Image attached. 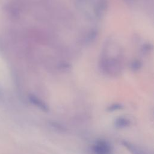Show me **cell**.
<instances>
[{
    "label": "cell",
    "instance_id": "obj_1",
    "mask_svg": "<svg viewBox=\"0 0 154 154\" xmlns=\"http://www.w3.org/2000/svg\"><path fill=\"white\" fill-rule=\"evenodd\" d=\"M92 150L95 154H111V146L104 140L97 141L93 146Z\"/></svg>",
    "mask_w": 154,
    "mask_h": 154
},
{
    "label": "cell",
    "instance_id": "obj_2",
    "mask_svg": "<svg viewBox=\"0 0 154 154\" xmlns=\"http://www.w3.org/2000/svg\"><path fill=\"white\" fill-rule=\"evenodd\" d=\"M29 101L33 104L35 106H37V108H38L40 109H41L43 111H45L47 112L49 110L48 106V105L41 99H40L39 98H38L37 97H36L34 95H29Z\"/></svg>",
    "mask_w": 154,
    "mask_h": 154
},
{
    "label": "cell",
    "instance_id": "obj_3",
    "mask_svg": "<svg viewBox=\"0 0 154 154\" xmlns=\"http://www.w3.org/2000/svg\"><path fill=\"white\" fill-rule=\"evenodd\" d=\"M123 145L131 153V154H147L139 147L127 141H123Z\"/></svg>",
    "mask_w": 154,
    "mask_h": 154
},
{
    "label": "cell",
    "instance_id": "obj_4",
    "mask_svg": "<svg viewBox=\"0 0 154 154\" xmlns=\"http://www.w3.org/2000/svg\"><path fill=\"white\" fill-rule=\"evenodd\" d=\"M130 125L129 120L125 117H119L114 121V125L117 128H124Z\"/></svg>",
    "mask_w": 154,
    "mask_h": 154
},
{
    "label": "cell",
    "instance_id": "obj_5",
    "mask_svg": "<svg viewBox=\"0 0 154 154\" xmlns=\"http://www.w3.org/2000/svg\"><path fill=\"white\" fill-rule=\"evenodd\" d=\"M121 108H122V105H120L119 104H114V105H110L108 107V110L109 111H116V110L121 109Z\"/></svg>",
    "mask_w": 154,
    "mask_h": 154
}]
</instances>
